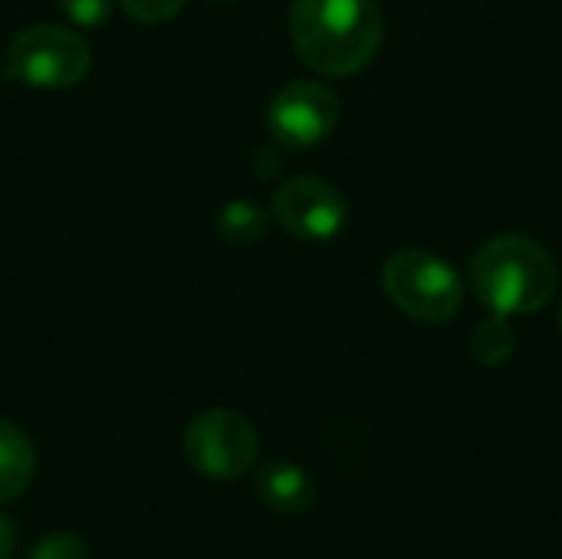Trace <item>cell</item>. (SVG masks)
I'll list each match as a JSON object with an SVG mask.
<instances>
[{"label":"cell","instance_id":"5bb4252c","mask_svg":"<svg viewBox=\"0 0 562 559\" xmlns=\"http://www.w3.org/2000/svg\"><path fill=\"white\" fill-rule=\"evenodd\" d=\"M122 10L142 23H161V20H171L188 0H119Z\"/></svg>","mask_w":562,"mask_h":559},{"label":"cell","instance_id":"52a82bcc","mask_svg":"<svg viewBox=\"0 0 562 559\" xmlns=\"http://www.w3.org/2000/svg\"><path fill=\"white\" fill-rule=\"evenodd\" d=\"M339 122V96L316 79L286 82L267 109V128L290 148H313L333 135Z\"/></svg>","mask_w":562,"mask_h":559},{"label":"cell","instance_id":"8992f818","mask_svg":"<svg viewBox=\"0 0 562 559\" xmlns=\"http://www.w3.org/2000/svg\"><path fill=\"white\" fill-rule=\"evenodd\" d=\"M273 217L290 237L306 244H326L346 227L349 204L333 181L316 175H300L277 188Z\"/></svg>","mask_w":562,"mask_h":559},{"label":"cell","instance_id":"7a4b0ae2","mask_svg":"<svg viewBox=\"0 0 562 559\" xmlns=\"http://www.w3.org/2000/svg\"><path fill=\"white\" fill-rule=\"evenodd\" d=\"M471 283L481 303L494 313L524 316L550 303L560 283V270L543 244L524 234H501L474 254Z\"/></svg>","mask_w":562,"mask_h":559},{"label":"cell","instance_id":"3957f363","mask_svg":"<svg viewBox=\"0 0 562 559\" xmlns=\"http://www.w3.org/2000/svg\"><path fill=\"white\" fill-rule=\"evenodd\" d=\"M389 300L418 323H448L464 300L458 270L428 250H398L382 267Z\"/></svg>","mask_w":562,"mask_h":559},{"label":"cell","instance_id":"8fae6325","mask_svg":"<svg viewBox=\"0 0 562 559\" xmlns=\"http://www.w3.org/2000/svg\"><path fill=\"white\" fill-rule=\"evenodd\" d=\"M514 349H517V329L510 326L504 313L481 320L471 333V356L487 369L504 366L514 356Z\"/></svg>","mask_w":562,"mask_h":559},{"label":"cell","instance_id":"9a60e30c","mask_svg":"<svg viewBox=\"0 0 562 559\" xmlns=\"http://www.w3.org/2000/svg\"><path fill=\"white\" fill-rule=\"evenodd\" d=\"M16 550V527L10 524V517L0 514V559H13Z\"/></svg>","mask_w":562,"mask_h":559},{"label":"cell","instance_id":"9c48e42d","mask_svg":"<svg viewBox=\"0 0 562 559\" xmlns=\"http://www.w3.org/2000/svg\"><path fill=\"white\" fill-rule=\"evenodd\" d=\"M36 471V451L23 428L0 418V504L16 501Z\"/></svg>","mask_w":562,"mask_h":559},{"label":"cell","instance_id":"4fadbf2b","mask_svg":"<svg viewBox=\"0 0 562 559\" xmlns=\"http://www.w3.org/2000/svg\"><path fill=\"white\" fill-rule=\"evenodd\" d=\"M26 559H89L86 557V544L76 534H49L43 537Z\"/></svg>","mask_w":562,"mask_h":559},{"label":"cell","instance_id":"30bf717a","mask_svg":"<svg viewBox=\"0 0 562 559\" xmlns=\"http://www.w3.org/2000/svg\"><path fill=\"white\" fill-rule=\"evenodd\" d=\"M270 227V214L254 204V201H227L217 214V234L221 241L234 244V247H250L257 241H263Z\"/></svg>","mask_w":562,"mask_h":559},{"label":"cell","instance_id":"ba28073f","mask_svg":"<svg viewBox=\"0 0 562 559\" xmlns=\"http://www.w3.org/2000/svg\"><path fill=\"white\" fill-rule=\"evenodd\" d=\"M254 488H257V497L277 511V514H286V517H296V514H306L316 501V484L313 478L293 465V461H267L257 478H254Z\"/></svg>","mask_w":562,"mask_h":559},{"label":"cell","instance_id":"5b68a950","mask_svg":"<svg viewBox=\"0 0 562 559\" xmlns=\"http://www.w3.org/2000/svg\"><path fill=\"white\" fill-rule=\"evenodd\" d=\"M257 432L254 425L231 412V409H211L201 412L188 432H184V458L188 465L214 481H237L257 465Z\"/></svg>","mask_w":562,"mask_h":559},{"label":"cell","instance_id":"2e32d148","mask_svg":"<svg viewBox=\"0 0 562 559\" xmlns=\"http://www.w3.org/2000/svg\"><path fill=\"white\" fill-rule=\"evenodd\" d=\"M557 320H560V329H562V300H560V316H557Z\"/></svg>","mask_w":562,"mask_h":559},{"label":"cell","instance_id":"e0dca14e","mask_svg":"<svg viewBox=\"0 0 562 559\" xmlns=\"http://www.w3.org/2000/svg\"><path fill=\"white\" fill-rule=\"evenodd\" d=\"M221 3H234V0H221Z\"/></svg>","mask_w":562,"mask_h":559},{"label":"cell","instance_id":"6da1fadb","mask_svg":"<svg viewBox=\"0 0 562 559\" xmlns=\"http://www.w3.org/2000/svg\"><path fill=\"white\" fill-rule=\"evenodd\" d=\"M290 36L310 69L352 76L382 46V13L375 0H293Z\"/></svg>","mask_w":562,"mask_h":559},{"label":"cell","instance_id":"7c38bea8","mask_svg":"<svg viewBox=\"0 0 562 559\" xmlns=\"http://www.w3.org/2000/svg\"><path fill=\"white\" fill-rule=\"evenodd\" d=\"M56 3L63 16L82 30H99L112 16V0H56Z\"/></svg>","mask_w":562,"mask_h":559},{"label":"cell","instance_id":"277c9868","mask_svg":"<svg viewBox=\"0 0 562 559\" xmlns=\"http://www.w3.org/2000/svg\"><path fill=\"white\" fill-rule=\"evenodd\" d=\"M89 66V43L76 30L56 23H36L20 30L7 49L10 79L33 89H69L86 79Z\"/></svg>","mask_w":562,"mask_h":559}]
</instances>
